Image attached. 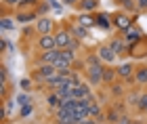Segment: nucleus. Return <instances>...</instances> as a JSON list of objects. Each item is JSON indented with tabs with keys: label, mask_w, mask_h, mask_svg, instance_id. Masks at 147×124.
<instances>
[{
	"label": "nucleus",
	"mask_w": 147,
	"mask_h": 124,
	"mask_svg": "<svg viewBox=\"0 0 147 124\" xmlns=\"http://www.w3.org/2000/svg\"><path fill=\"white\" fill-rule=\"evenodd\" d=\"M55 38H57V49H59V51H65V49L76 51V49H78V42L74 40V34H71V32H67V30L59 32Z\"/></svg>",
	"instance_id": "1"
},
{
	"label": "nucleus",
	"mask_w": 147,
	"mask_h": 124,
	"mask_svg": "<svg viewBox=\"0 0 147 124\" xmlns=\"http://www.w3.org/2000/svg\"><path fill=\"white\" fill-rule=\"evenodd\" d=\"M57 74H59L57 67H55V65H49V63H42V65L38 67V71H36V76H38L42 82L51 80V78H53V76H57Z\"/></svg>",
	"instance_id": "2"
},
{
	"label": "nucleus",
	"mask_w": 147,
	"mask_h": 124,
	"mask_svg": "<svg viewBox=\"0 0 147 124\" xmlns=\"http://www.w3.org/2000/svg\"><path fill=\"white\" fill-rule=\"evenodd\" d=\"M90 88L86 86V84H76V86L71 88V99H78V101H82V99H90Z\"/></svg>",
	"instance_id": "3"
},
{
	"label": "nucleus",
	"mask_w": 147,
	"mask_h": 124,
	"mask_svg": "<svg viewBox=\"0 0 147 124\" xmlns=\"http://www.w3.org/2000/svg\"><path fill=\"white\" fill-rule=\"evenodd\" d=\"M36 30H38V34H40V36L51 34V30H53V21H51V17H38V21H36Z\"/></svg>",
	"instance_id": "4"
},
{
	"label": "nucleus",
	"mask_w": 147,
	"mask_h": 124,
	"mask_svg": "<svg viewBox=\"0 0 147 124\" xmlns=\"http://www.w3.org/2000/svg\"><path fill=\"white\" fill-rule=\"evenodd\" d=\"M97 55L101 57V61H105V63H113V61H116V57H118V55L109 49V44H101L99 51H97Z\"/></svg>",
	"instance_id": "5"
},
{
	"label": "nucleus",
	"mask_w": 147,
	"mask_h": 124,
	"mask_svg": "<svg viewBox=\"0 0 147 124\" xmlns=\"http://www.w3.org/2000/svg\"><path fill=\"white\" fill-rule=\"evenodd\" d=\"M130 23H132V19L126 15V13H118L116 17H113V25L116 28H120V30H130Z\"/></svg>",
	"instance_id": "6"
},
{
	"label": "nucleus",
	"mask_w": 147,
	"mask_h": 124,
	"mask_svg": "<svg viewBox=\"0 0 147 124\" xmlns=\"http://www.w3.org/2000/svg\"><path fill=\"white\" fill-rule=\"evenodd\" d=\"M38 44H40V49H42V51H55V49H57V38H55V36H51V34L40 36Z\"/></svg>",
	"instance_id": "7"
},
{
	"label": "nucleus",
	"mask_w": 147,
	"mask_h": 124,
	"mask_svg": "<svg viewBox=\"0 0 147 124\" xmlns=\"http://www.w3.org/2000/svg\"><path fill=\"white\" fill-rule=\"evenodd\" d=\"M59 57H61V51H59V49H55V51H44V53H42V63L55 65Z\"/></svg>",
	"instance_id": "8"
},
{
	"label": "nucleus",
	"mask_w": 147,
	"mask_h": 124,
	"mask_svg": "<svg viewBox=\"0 0 147 124\" xmlns=\"http://www.w3.org/2000/svg\"><path fill=\"white\" fill-rule=\"evenodd\" d=\"M109 49L113 51L116 55H122L126 51V44H124V38H113V40H109Z\"/></svg>",
	"instance_id": "9"
},
{
	"label": "nucleus",
	"mask_w": 147,
	"mask_h": 124,
	"mask_svg": "<svg viewBox=\"0 0 147 124\" xmlns=\"http://www.w3.org/2000/svg\"><path fill=\"white\" fill-rule=\"evenodd\" d=\"M88 114H90V118H99L101 120V105H99L92 97L88 99Z\"/></svg>",
	"instance_id": "10"
},
{
	"label": "nucleus",
	"mask_w": 147,
	"mask_h": 124,
	"mask_svg": "<svg viewBox=\"0 0 147 124\" xmlns=\"http://www.w3.org/2000/svg\"><path fill=\"white\" fill-rule=\"evenodd\" d=\"M132 63H122V65H118L116 71H118V76H122V78H132Z\"/></svg>",
	"instance_id": "11"
},
{
	"label": "nucleus",
	"mask_w": 147,
	"mask_h": 124,
	"mask_svg": "<svg viewBox=\"0 0 147 124\" xmlns=\"http://www.w3.org/2000/svg\"><path fill=\"white\" fill-rule=\"evenodd\" d=\"M145 51H147V40H139L137 44H132V53L130 55H135V57H143L145 55Z\"/></svg>",
	"instance_id": "12"
},
{
	"label": "nucleus",
	"mask_w": 147,
	"mask_h": 124,
	"mask_svg": "<svg viewBox=\"0 0 147 124\" xmlns=\"http://www.w3.org/2000/svg\"><path fill=\"white\" fill-rule=\"evenodd\" d=\"M139 40H141V32L135 30V28H130V30H126V36H124V42H132V44H137Z\"/></svg>",
	"instance_id": "13"
},
{
	"label": "nucleus",
	"mask_w": 147,
	"mask_h": 124,
	"mask_svg": "<svg viewBox=\"0 0 147 124\" xmlns=\"http://www.w3.org/2000/svg\"><path fill=\"white\" fill-rule=\"evenodd\" d=\"M46 103H49L51 107H61V103H63V99H61V97H59V95L55 93V90H53V93H51L49 97H46Z\"/></svg>",
	"instance_id": "14"
},
{
	"label": "nucleus",
	"mask_w": 147,
	"mask_h": 124,
	"mask_svg": "<svg viewBox=\"0 0 147 124\" xmlns=\"http://www.w3.org/2000/svg\"><path fill=\"white\" fill-rule=\"evenodd\" d=\"M135 80H137L139 84H147V67H139V69H137Z\"/></svg>",
	"instance_id": "15"
},
{
	"label": "nucleus",
	"mask_w": 147,
	"mask_h": 124,
	"mask_svg": "<svg viewBox=\"0 0 147 124\" xmlns=\"http://www.w3.org/2000/svg\"><path fill=\"white\" fill-rule=\"evenodd\" d=\"M116 4H120L126 11H137V2L135 0H116Z\"/></svg>",
	"instance_id": "16"
},
{
	"label": "nucleus",
	"mask_w": 147,
	"mask_h": 124,
	"mask_svg": "<svg viewBox=\"0 0 147 124\" xmlns=\"http://www.w3.org/2000/svg\"><path fill=\"white\" fill-rule=\"evenodd\" d=\"M86 67H101V57L99 55H90L88 59H86Z\"/></svg>",
	"instance_id": "17"
},
{
	"label": "nucleus",
	"mask_w": 147,
	"mask_h": 124,
	"mask_svg": "<svg viewBox=\"0 0 147 124\" xmlns=\"http://www.w3.org/2000/svg\"><path fill=\"white\" fill-rule=\"evenodd\" d=\"M71 34H74V38H80V40H82V38L88 36V32H86V28H82V25H76V28L71 30Z\"/></svg>",
	"instance_id": "18"
},
{
	"label": "nucleus",
	"mask_w": 147,
	"mask_h": 124,
	"mask_svg": "<svg viewBox=\"0 0 147 124\" xmlns=\"http://www.w3.org/2000/svg\"><path fill=\"white\" fill-rule=\"evenodd\" d=\"M99 6V0H82V11H95Z\"/></svg>",
	"instance_id": "19"
},
{
	"label": "nucleus",
	"mask_w": 147,
	"mask_h": 124,
	"mask_svg": "<svg viewBox=\"0 0 147 124\" xmlns=\"http://www.w3.org/2000/svg\"><path fill=\"white\" fill-rule=\"evenodd\" d=\"M17 103H19V105H30L32 99H30L28 95H17Z\"/></svg>",
	"instance_id": "20"
},
{
	"label": "nucleus",
	"mask_w": 147,
	"mask_h": 124,
	"mask_svg": "<svg viewBox=\"0 0 147 124\" xmlns=\"http://www.w3.org/2000/svg\"><path fill=\"white\" fill-rule=\"evenodd\" d=\"M113 71H116V69H103V80L105 82H111L113 80Z\"/></svg>",
	"instance_id": "21"
},
{
	"label": "nucleus",
	"mask_w": 147,
	"mask_h": 124,
	"mask_svg": "<svg viewBox=\"0 0 147 124\" xmlns=\"http://www.w3.org/2000/svg\"><path fill=\"white\" fill-rule=\"evenodd\" d=\"M2 30H15V23H13L11 19L4 17V19H2Z\"/></svg>",
	"instance_id": "22"
},
{
	"label": "nucleus",
	"mask_w": 147,
	"mask_h": 124,
	"mask_svg": "<svg viewBox=\"0 0 147 124\" xmlns=\"http://www.w3.org/2000/svg\"><path fill=\"white\" fill-rule=\"evenodd\" d=\"M19 84H21V88L25 90V93H28V90H32V82L28 80V78H23V80H21V82H19Z\"/></svg>",
	"instance_id": "23"
},
{
	"label": "nucleus",
	"mask_w": 147,
	"mask_h": 124,
	"mask_svg": "<svg viewBox=\"0 0 147 124\" xmlns=\"http://www.w3.org/2000/svg\"><path fill=\"white\" fill-rule=\"evenodd\" d=\"M137 2V11H147V0H135Z\"/></svg>",
	"instance_id": "24"
},
{
	"label": "nucleus",
	"mask_w": 147,
	"mask_h": 124,
	"mask_svg": "<svg viewBox=\"0 0 147 124\" xmlns=\"http://www.w3.org/2000/svg\"><path fill=\"white\" fill-rule=\"evenodd\" d=\"M139 107H141L143 112H147V95H143V97H141V101H139Z\"/></svg>",
	"instance_id": "25"
},
{
	"label": "nucleus",
	"mask_w": 147,
	"mask_h": 124,
	"mask_svg": "<svg viewBox=\"0 0 147 124\" xmlns=\"http://www.w3.org/2000/svg\"><path fill=\"white\" fill-rule=\"evenodd\" d=\"M82 23H84V25H90L92 21H90V17H88V15H84V17L80 15V25H82Z\"/></svg>",
	"instance_id": "26"
},
{
	"label": "nucleus",
	"mask_w": 147,
	"mask_h": 124,
	"mask_svg": "<svg viewBox=\"0 0 147 124\" xmlns=\"http://www.w3.org/2000/svg\"><path fill=\"white\" fill-rule=\"evenodd\" d=\"M32 109H34V107H32V103H30V105H23V109H21V116H28V114L32 112Z\"/></svg>",
	"instance_id": "27"
},
{
	"label": "nucleus",
	"mask_w": 147,
	"mask_h": 124,
	"mask_svg": "<svg viewBox=\"0 0 147 124\" xmlns=\"http://www.w3.org/2000/svg\"><path fill=\"white\" fill-rule=\"evenodd\" d=\"M61 2H63L65 6H74V4H78L80 0H61Z\"/></svg>",
	"instance_id": "28"
},
{
	"label": "nucleus",
	"mask_w": 147,
	"mask_h": 124,
	"mask_svg": "<svg viewBox=\"0 0 147 124\" xmlns=\"http://www.w3.org/2000/svg\"><path fill=\"white\" fill-rule=\"evenodd\" d=\"M116 124H130V120H128V118H126V116H122V118H120V120H118Z\"/></svg>",
	"instance_id": "29"
},
{
	"label": "nucleus",
	"mask_w": 147,
	"mask_h": 124,
	"mask_svg": "<svg viewBox=\"0 0 147 124\" xmlns=\"http://www.w3.org/2000/svg\"><path fill=\"white\" fill-rule=\"evenodd\" d=\"M49 2L53 4V9H55V11H59V9H61V4H59V2H57V0H49Z\"/></svg>",
	"instance_id": "30"
},
{
	"label": "nucleus",
	"mask_w": 147,
	"mask_h": 124,
	"mask_svg": "<svg viewBox=\"0 0 147 124\" xmlns=\"http://www.w3.org/2000/svg\"><path fill=\"white\" fill-rule=\"evenodd\" d=\"M111 90H113V93H116V95H120V93H122V88H120L118 84H113V88H111Z\"/></svg>",
	"instance_id": "31"
},
{
	"label": "nucleus",
	"mask_w": 147,
	"mask_h": 124,
	"mask_svg": "<svg viewBox=\"0 0 147 124\" xmlns=\"http://www.w3.org/2000/svg\"><path fill=\"white\" fill-rule=\"evenodd\" d=\"M130 124H141V122H130Z\"/></svg>",
	"instance_id": "32"
}]
</instances>
